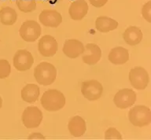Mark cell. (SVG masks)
<instances>
[{
  "label": "cell",
  "mask_w": 151,
  "mask_h": 140,
  "mask_svg": "<svg viewBox=\"0 0 151 140\" xmlns=\"http://www.w3.org/2000/svg\"><path fill=\"white\" fill-rule=\"evenodd\" d=\"M38 49L42 56L52 57L56 54L58 50L57 40L50 35L43 36L39 41Z\"/></svg>",
  "instance_id": "cell-10"
},
{
  "label": "cell",
  "mask_w": 151,
  "mask_h": 140,
  "mask_svg": "<svg viewBox=\"0 0 151 140\" xmlns=\"http://www.w3.org/2000/svg\"><path fill=\"white\" fill-rule=\"evenodd\" d=\"M40 22L46 27L57 28L62 22L61 14L55 10H44L40 13Z\"/></svg>",
  "instance_id": "cell-12"
},
{
  "label": "cell",
  "mask_w": 151,
  "mask_h": 140,
  "mask_svg": "<svg viewBox=\"0 0 151 140\" xmlns=\"http://www.w3.org/2000/svg\"><path fill=\"white\" fill-rule=\"evenodd\" d=\"M2 98L0 97V109L2 108Z\"/></svg>",
  "instance_id": "cell-27"
},
{
  "label": "cell",
  "mask_w": 151,
  "mask_h": 140,
  "mask_svg": "<svg viewBox=\"0 0 151 140\" xmlns=\"http://www.w3.org/2000/svg\"><path fill=\"white\" fill-rule=\"evenodd\" d=\"M28 139H45L44 135H42L41 133H38V132H35L32 133V134H31V135H28Z\"/></svg>",
  "instance_id": "cell-26"
},
{
  "label": "cell",
  "mask_w": 151,
  "mask_h": 140,
  "mask_svg": "<svg viewBox=\"0 0 151 140\" xmlns=\"http://www.w3.org/2000/svg\"><path fill=\"white\" fill-rule=\"evenodd\" d=\"M129 81L131 85L137 90H144L148 85L150 77L146 69L142 67H135L129 73Z\"/></svg>",
  "instance_id": "cell-4"
},
{
  "label": "cell",
  "mask_w": 151,
  "mask_h": 140,
  "mask_svg": "<svg viewBox=\"0 0 151 140\" xmlns=\"http://www.w3.org/2000/svg\"><path fill=\"white\" fill-rule=\"evenodd\" d=\"M105 139L121 140L122 139V135H121V134L116 128H109V129H107L106 131V133H105Z\"/></svg>",
  "instance_id": "cell-23"
},
{
  "label": "cell",
  "mask_w": 151,
  "mask_h": 140,
  "mask_svg": "<svg viewBox=\"0 0 151 140\" xmlns=\"http://www.w3.org/2000/svg\"><path fill=\"white\" fill-rule=\"evenodd\" d=\"M21 120L27 128H35L42 121V113L38 107L28 106L24 110Z\"/></svg>",
  "instance_id": "cell-5"
},
{
  "label": "cell",
  "mask_w": 151,
  "mask_h": 140,
  "mask_svg": "<svg viewBox=\"0 0 151 140\" xmlns=\"http://www.w3.org/2000/svg\"><path fill=\"white\" fill-rule=\"evenodd\" d=\"M103 87L97 80H88L83 82L81 85V93L85 98L93 102L99 99L102 95Z\"/></svg>",
  "instance_id": "cell-6"
},
{
  "label": "cell",
  "mask_w": 151,
  "mask_h": 140,
  "mask_svg": "<svg viewBox=\"0 0 151 140\" xmlns=\"http://www.w3.org/2000/svg\"><path fill=\"white\" fill-rule=\"evenodd\" d=\"M129 60L128 50L122 47L112 49L109 54V61L114 65H124Z\"/></svg>",
  "instance_id": "cell-16"
},
{
  "label": "cell",
  "mask_w": 151,
  "mask_h": 140,
  "mask_svg": "<svg viewBox=\"0 0 151 140\" xmlns=\"http://www.w3.org/2000/svg\"><path fill=\"white\" fill-rule=\"evenodd\" d=\"M17 19L15 10L9 6H3L0 9V22L4 25H13Z\"/></svg>",
  "instance_id": "cell-20"
},
{
  "label": "cell",
  "mask_w": 151,
  "mask_h": 140,
  "mask_svg": "<svg viewBox=\"0 0 151 140\" xmlns=\"http://www.w3.org/2000/svg\"><path fill=\"white\" fill-rule=\"evenodd\" d=\"M83 50L84 46L77 39H68L63 47V53L69 58H76L82 55Z\"/></svg>",
  "instance_id": "cell-14"
},
{
  "label": "cell",
  "mask_w": 151,
  "mask_h": 140,
  "mask_svg": "<svg viewBox=\"0 0 151 140\" xmlns=\"http://www.w3.org/2000/svg\"><path fill=\"white\" fill-rule=\"evenodd\" d=\"M95 27L99 32L106 33L116 29L118 27V22L110 17L101 16L96 19Z\"/></svg>",
  "instance_id": "cell-18"
},
{
  "label": "cell",
  "mask_w": 151,
  "mask_h": 140,
  "mask_svg": "<svg viewBox=\"0 0 151 140\" xmlns=\"http://www.w3.org/2000/svg\"><path fill=\"white\" fill-rule=\"evenodd\" d=\"M34 76L41 85H50L56 80L57 69L49 62H41L34 69Z\"/></svg>",
  "instance_id": "cell-2"
},
{
  "label": "cell",
  "mask_w": 151,
  "mask_h": 140,
  "mask_svg": "<svg viewBox=\"0 0 151 140\" xmlns=\"http://www.w3.org/2000/svg\"><path fill=\"white\" fill-rule=\"evenodd\" d=\"M16 4L21 12L29 13L36 7L35 0H17Z\"/></svg>",
  "instance_id": "cell-21"
},
{
  "label": "cell",
  "mask_w": 151,
  "mask_h": 140,
  "mask_svg": "<svg viewBox=\"0 0 151 140\" xmlns=\"http://www.w3.org/2000/svg\"><path fill=\"white\" fill-rule=\"evenodd\" d=\"M89 7L85 0H76L68 9L69 16L74 21H80L87 15Z\"/></svg>",
  "instance_id": "cell-13"
},
{
  "label": "cell",
  "mask_w": 151,
  "mask_h": 140,
  "mask_svg": "<svg viewBox=\"0 0 151 140\" xmlns=\"http://www.w3.org/2000/svg\"><path fill=\"white\" fill-rule=\"evenodd\" d=\"M41 105L46 110L55 112L60 110L65 105V95L58 90L51 89L43 93L41 97Z\"/></svg>",
  "instance_id": "cell-1"
},
{
  "label": "cell",
  "mask_w": 151,
  "mask_h": 140,
  "mask_svg": "<svg viewBox=\"0 0 151 140\" xmlns=\"http://www.w3.org/2000/svg\"><path fill=\"white\" fill-rule=\"evenodd\" d=\"M68 129L71 135L74 137H81L87 130L86 122L81 116H73L68 122Z\"/></svg>",
  "instance_id": "cell-15"
},
{
  "label": "cell",
  "mask_w": 151,
  "mask_h": 140,
  "mask_svg": "<svg viewBox=\"0 0 151 140\" xmlns=\"http://www.w3.org/2000/svg\"><path fill=\"white\" fill-rule=\"evenodd\" d=\"M136 101V94L130 88H124L119 90L114 96L113 102L119 109H127L132 106Z\"/></svg>",
  "instance_id": "cell-8"
},
{
  "label": "cell",
  "mask_w": 151,
  "mask_h": 140,
  "mask_svg": "<svg viewBox=\"0 0 151 140\" xmlns=\"http://www.w3.org/2000/svg\"><path fill=\"white\" fill-rule=\"evenodd\" d=\"M40 94V88L35 84H27L21 90L22 99L28 103H34L38 100Z\"/></svg>",
  "instance_id": "cell-19"
},
{
  "label": "cell",
  "mask_w": 151,
  "mask_h": 140,
  "mask_svg": "<svg viewBox=\"0 0 151 140\" xmlns=\"http://www.w3.org/2000/svg\"><path fill=\"white\" fill-rule=\"evenodd\" d=\"M33 63V56L27 50H19L14 55V65L17 71H27L32 68Z\"/></svg>",
  "instance_id": "cell-9"
},
{
  "label": "cell",
  "mask_w": 151,
  "mask_h": 140,
  "mask_svg": "<svg viewBox=\"0 0 151 140\" xmlns=\"http://www.w3.org/2000/svg\"><path fill=\"white\" fill-rule=\"evenodd\" d=\"M123 38L130 46H135L139 44L142 39V32L141 29L136 26L128 27L123 34Z\"/></svg>",
  "instance_id": "cell-17"
},
{
  "label": "cell",
  "mask_w": 151,
  "mask_h": 140,
  "mask_svg": "<svg viewBox=\"0 0 151 140\" xmlns=\"http://www.w3.org/2000/svg\"><path fill=\"white\" fill-rule=\"evenodd\" d=\"M142 15L144 19L149 23L151 22V2H148L142 6Z\"/></svg>",
  "instance_id": "cell-24"
},
{
  "label": "cell",
  "mask_w": 151,
  "mask_h": 140,
  "mask_svg": "<svg viewBox=\"0 0 151 140\" xmlns=\"http://www.w3.org/2000/svg\"><path fill=\"white\" fill-rule=\"evenodd\" d=\"M41 27L35 21H26L22 24L19 33L26 42H34L41 35Z\"/></svg>",
  "instance_id": "cell-7"
},
{
  "label": "cell",
  "mask_w": 151,
  "mask_h": 140,
  "mask_svg": "<svg viewBox=\"0 0 151 140\" xmlns=\"http://www.w3.org/2000/svg\"><path fill=\"white\" fill-rule=\"evenodd\" d=\"M128 119L132 125L135 127H146L151 123V111L145 106H136L128 112Z\"/></svg>",
  "instance_id": "cell-3"
},
{
  "label": "cell",
  "mask_w": 151,
  "mask_h": 140,
  "mask_svg": "<svg viewBox=\"0 0 151 140\" xmlns=\"http://www.w3.org/2000/svg\"><path fill=\"white\" fill-rule=\"evenodd\" d=\"M89 1L92 6H94V7L97 8L103 6L108 2V0H89Z\"/></svg>",
  "instance_id": "cell-25"
},
{
  "label": "cell",
  "mask_w": 151,
  "mask_h": 140,
  "mask_svg": "<svg viewBox=\"0 0 151 140\" xmlns=\"http://www.w3.org/2000/svg\"><path fill=\"white\" fill-rule=\"evenodd\" d=\"M11 72V66L7 60H0V79L8 77Z\"/></svg>",
  "instance_id": "cell-22"
},
{
  "label": "cell",
  "mask_w": 151,
  "mask_h": 140,
  "mask_svg": "<svg viewBox=\"0 0 151 140\" xmlns=\"http://www.w3.org/2000/svg\"><path fill=\"white\" fill-rule=\"evenodd\" d=\"M83 62L85 64L93 65L97 64L101 59V50L99 46L94 43H87L84 47V50L82 54Z\"/></svg>",
  "instance_id": "cell-11"
}]
</instances>
